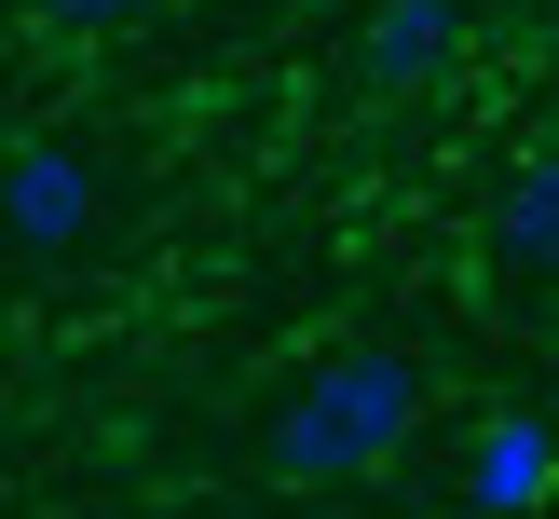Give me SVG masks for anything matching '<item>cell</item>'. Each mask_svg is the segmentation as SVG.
Segmentation results:
<instances>
[{"instance_id":"cell-1","label":"cell","mask_w":559,"mask_h":519,"mask_svg":"<svg viewBox=\"0 0 559 519\" xmlns=\"http://www.w3.org/2000/svg\"><path fill=\"white\" fill-rule=\"evenodd\" d=\"M409 424H424V369H409L396 342H342L328 369L287 382V410H273V479H300V492L369 479V464L409 451Z\"/></svg>"},{"instance_id":"cell-2","label":"cell","mask_w":559,"mask_h":519,"mask_svg":"<svg viewBox=\"0 0 559 519\" xmlns=\"http://www.w3.org/2000/svg\"><path fill=\"white\" fill-rule=\"evenodd\" d=\"M0 233L41 246V260H69V246L96 233V164H82L69 137H27V151L0 164Z\"/></svg>"},{"instance_id":"cell-3","label":"cell","mask_w":559,"mask_h":519,"mask_svg":"<svg viewBox=\"0 0 559 519\" xmlns=\"http://www.w3.org/2000/svg\"><path fill=\"white\" fill-rule=\"evenodd\" d=\"M546 479H559V424H546V410H491L478 451H464V506H478V519H533Z\"/></svg>"},{"instance_id":"cell-4","label":"cell","mask_w":559,"mask_h":519,"mask_svg":"<svg viewBox=\"0 0 559 519\" xmlns=\"http://www.w3.org/2000/svg\"><path fill=\"white\" fill-rule=\"evenodd\" d=\"M464 55V0H382L369 42H355V69L382 82V96H409V82H437Z\"/></svg>"},{"instance_id":"cell-5","label":"cell","mask_w":559,"mask_h":519,"mask_svg":"<svg viewBox=\"0 0 559 519\" xmlns=\"http://www.w3.org/2000/svg\"><path fill=\"white\" fill-rule=\"evenodd\" d=\"M491 260H506V273H559V151L506 178V205H491Z\"/></svg>"},{"instance_id":"cell-6","label":"cell","mask_w":559,"mask_h":519,"mask_svg":"<svg viewBox=\"0 0 559 519\" xmlns=\"http://www.w3.org/2000/svg\"><path fill=\"white\" fill-rule=\"evenodd\" d=\"M69 27H136V14H164V0H55Z\"/></svg>"}]
</instances>
